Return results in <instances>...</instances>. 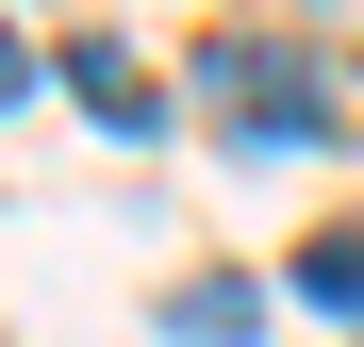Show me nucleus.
Instances as JSON below:
<instances>
[{"mask_svg":"<svg viewBox=\"0 0 364 347\" xmlns=\"http://www.w3.org/2000/svg\"><path fill=\"white\" fill-rule=\"evenodd\" d=\"M166 331H182V347H249V331H265V298H249V281H182Z\"/></svg>","mask_w":364,"mask_h":347,"instance_id":"obj_3","label":"nucleus"},{"mask_svg":"<svg viewBox=\"0 0 364 347\" xmlns=\"http://www.w3.org/2000/svg\"><path fill=\"white\" fill-rule=\"evenodd\" d=\"M282 281H298L315 314H348V331H364V231H315V248H298Z\"/></svg>","mask_w":364,"mask_h":347,"instance_id":"obj_4","label":"nucleus"},{"mask_svg":"<svg viewBox=\"0 0 364 347\" xmlns=\"http://www.w3.org/2000/svg\"><path fill=\"white\" fill-rule=\"evenodd\" d=\"M0 99H33V50H17V33H0Z\"/></svg>","mask_w":364,"mask_h":347,"instance_id":"obj_5","label":"nucleus"},{"mask_svg":"<svg viewBox=\"0 0 364 347\" xmlns=\"http://www.w3.org/2000/svg\"><path fill=\"white\" fill-rule=\"evenodd\" d=\"M67 83H83V116H116V133H149V116H166V99H149V67H133L116 33H83V50H67Z\"/></svg>","mask_w":364,"mask_h":347,"instance_id":"obj_2","label":"nucleus"},{"mask_svg":"<svg viewBox=\"0 0 364 347\" xmlns=\"http://www.w3.org/2000/svg\"><path fill=\"white\" fill-rule=\"evenodd\" d=\"M215 116H232L249 149H315V133H331V83L298 67V50H265V33H215Z\"/></svg>","mask_w":364,"mask_h":347,"instance_id":"obj_1","label":"nucleus"}]
</instances>
